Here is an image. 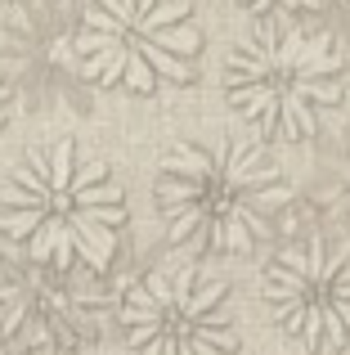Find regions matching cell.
Wrapping results in <instances>:
<instances>
[{
	"instance_id": "30bf717a",
	"label": "cell",
	"mask_w": 350,
	"mask_h": 355,
	"mask_svg": "<svg viewBox=\"0 0 350 355\" xmlns=\"http://www.w3.org/2000/svg\"><path fill=\"white\" fill-rule=\"evenodd\" d=\"M238 5H243L247 14H256V18H270V23H279V18H288V14L319 9L324 0H238Z\"/></svg>"
},
{
	"instance_id": "5b68a950",
	"label": "cell",
	"mask_w": 350,
	"mask_h": 355,
	"mask_svg": "<svg viewBox=\"0 0 350 355\" xmlns=\"http://www.w3.org/2000/svg\"><path fill=\"white\" fill-rule=\"evenodd\" d=\"M108 306L95 270H54L0 243V342L14 355H77L104 333Z\"/></svg>"
},
{
	"instance_id": "277c9868",
	"label": "cell",
	"mask_w": 350,
	"mask_h": 355,
	"mask_svg": "<svg viewBox=\"0 0 350 355\" xmlns=\"http://www.w3.org/2000/svg\"><path fill=\"white\" fill-rule=\"evenodd\" d=\"M77 50L90 86L153 95L193 77L202 32L184 0H86Z\"/></svg>"
},
{
	"instance_id": "8992f818",
	"label": "cell",
	"mask_w": 350,
	"mask_h": 355,
	"mask_svg": "<svg viewBox=\"0 0 350 355\" xmlns=\"http://www.w3.org/2000/svg\"><path fill=\"white\" fill-rule=\"evenodd\" d=\"M117 324L135 355H234L238 329L220 279L193 266L140 275L122 297Z\"/></svg>"
},
{
	"instance_id": "7a4b0ae2",
	"label": "cell",
	"mask_w": 350,
	"mask_h": 355,
	"mask_svg": "<svg viewBox=\"0 0 350 355\" xmlns=\"http://www.w3.org/2000/svg\"><path fill=\"white\" fill-rule=\"evenodd\" d=\"M126 225V198L108 166L72 139L32 148L0 193V243L54 270H108Z\"/></svg>"
},
{
	"instance_id": "9c48e42d",
	"label": "cell",
	"mask_w": 350,
	"mask_h": 355,
	"mask_svg": "<svg viewBox=\"0 0 350 355\" xmlns=\"http://www.w3.org/2000/svg\"><path fill=\"white\" fill-rule=\"evenodd\" d=\"M324 202H328V211L350 230V130L337 139L333 157H328V166H324Z\"/></svg>"
},
{
	"instance_id": "7c38bea8",
	"label": "cell",
	"mask_w": 350,
	"mask_h": 355,
	"mask_svg": "<svg viewBox=\"0 0 350 355\" xmlns=\"http://www.w3.org/2000/svg\"><path fill=\"white\" fill-rule=\"evenodd\" d=\"M0 355H14V351H9V347H5V342H0Z\"/></svg>"
},
{
	"instance_id": "3957f363",
	"label": "cell",
	"mask_w": 350,
	"mask_h": 355,
	"mask_svg": "<svg viewBox=\"0 0 350 355\" xmlns=\"http://www.w3.org/2000/svg\"><path fill=\"white\" fill-rule=\"evenodd\" d=\"M225 95L261 139L297 144L319 130L346 95V59L333 36L265 23L225 63Z\"/></svg>"
},
{
	"instance_id": "52a82bcc",
	"label": "cell",
	"mask_w": 350,
	"mask_h": 355,
	"mask_svg": "<svg viewBox=\"0 0 350 355\" xmlns=\"http://www.w3.org/2000/svg\"><path fill=\"white\" fill-rule=\"evenodd\" d=\"M81 0H18L5 23V72L32 113H90L81 68Z\"/></svg>"
},
{
	"instance_id": "ba28073f",
	"label": "cell",
	"mask_w": 350,
	"mask_h": 355,
	"mask_svg": "<svg viewBox=\"0 0 350 355\" xmlns=\"http://www.w3.org/2000/svg\"><path fill=\"white\" fill-rule=\"evenodd\" d=\"M265 306L306 351L350 347V257L324 239H301L265 266Z\"/></svg>"
},
{
	"instance_id": "8fae6325",
	"label": "cell",
	"mask_w": 350,
	"mask_h": 355,
	"mask_svg": "<svg viewBox=\"0 0 350 355\" xmlns=\"http://www.w3.org/2000/svg\"><path fill=\"white\" fill-rule=\"evenodd\" d=\"M9 104H14V90H9V81L0 77V121L9 117Z\"/></svg>"
},
{
	"instance_id": "6da1fadb",
	"label": "cell",
	"mask_w": 350,
	"mask_h": 355,
	"mask_svg": "<svg viewBox=\"0 0 350 355\" xmlns=\"http://www.w3.org/2000/svg\"><path fill=\"white\" fill-rule=\"evenodd\" d=\"M158 211L175 248L193 257H243L279 230L292 184L243 139L175 144L158 162Z\"/></svg>"
}]
</instances>
